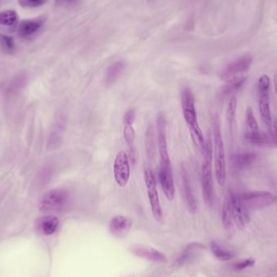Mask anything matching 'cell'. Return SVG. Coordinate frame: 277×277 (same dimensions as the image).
<instances>
[{"mask_svg": "<svg viewBox=\"0 0 277 277\" xmlns=\"http://www.w3.org/2000/svg\"><path fill=\"white\" fill-rule=\"evenodd\" d=\"M156 132H157V144L159 153L161 157V167H171L170 154L168 150L167 132H166V118L162 113L156 116Z\"/></svg>", "mask_w": 277, "mask_h": 277, "instance_id": "obj_8", "label": "cell"}, {"mask_svg": "<svg viewBox=\"0 0 277 277\" xmlns=\"http://www.w3.org/2000/svg\"><path fill=\"white\" fill-rule=\"evenodd\" d=\"M230 196L231 207L233 212V222L237 224L239 228H242L248 221V213L247 210L245 209L241 203L238 195L229 192Z\"/></svg>", "mask_w": 277, "mask_h": 277, "instance_id": "obj_15", "label": "cell"}, {"mask_svg": "<svg viewBox=\"0 0 277 277\" xmlns=\"http://www.w3.org/2000/svg\"><path fill=\"white\" fill-rule=\"evenodd\" d=\"M58 224L59 222L57 217L54 216H47L37 219L36 226L40 233H43L45 235H51L58 229Z\"/></svg>", "mask_w": 277, "mask_h": 277, "instance_id": "obj_17", "label": "cell"}, {"mask_svg": "<svg viewBox=\"0 0 277 277\" xmlns=\"http://www.w3.org/2000/svg\"><path fill=\"white\" fill-rule=\"evenodd\" d=\"M114 179L121 187L126 186L130 179V159L124 151L117 154L114 163Z\"/></svg>", "mask_w": 277, "mask_h": 277, "instance_id": "obj_9", "label": "cell"}, {"mask_svg": "<svg viewBox=\"0 0 277 277\" xmlns=\"http://www.w3.org/2000/svg\"><path fill=\"white\" fill-rule=\"evenodd\" d=\"M17 21V12L13 10H7V11L0 12V25H14Z\"/></svg>", "mask_w": 277, "mask_h": 277, "instance_id": "obj_27", "label": "cell"}, {"mask_svg": "<svg viewBox=\"0 0 277 277\" xmlns=\"http://www.w3.org/2000/svg\"><path fill=\"white\" fill-rule=\"evenodd\" d=\"M132 227V222L128 217L116 216L110 222V232L112 235L118 238H124L128 234Z\"/></svg>", "mask_w": 277, "mask_h": 277, "instance_id": "obj_11", "label": "cell"}, {"mask_svg": "<svg viewBox=\"0 0 277 277\" xmlns=\"http://www.w3.org/2000/svg\"><path fill=\"white\" fill-rule=\"evenodd\" d=\"M222 222L226 229L232 228L233 224V212L231 207L230 196L229 193L226 196L222 208Z\"/></svg>", "mask_w": 277, "mask_h": 277, "instance_id": "obj_21", "label": "cell"}, {"mask_svg": "<svg viewBox=\"0 0 277 277\" xmlns=\"http://www.w3.org/2000/svg\"><path fill=\"white\" fill-rule=\"evenodd\" d=\"M124 137L126 145L128 146L129 151H130V158L129 159H130L133 164H135L136 161V152H135V132L133 125H124Z\"/></svg>", "mask_w": 277, "mask_h": 277, "instance_id": "obj_19", "label": "cell"}, {"mask_svg": "<svg viewBox=\"0 0 277 277\" xmlns=\"http://www.w3.org/2000/svg\"><path fill=\"white\" fill-rule=\"evenodd\" d=\"M238 197L243 207L247 211L268 207L277 201V197L273 193L264 191H247L239 194Z\"/></svg>", "mask_w": 277, "mask_h": 277, "instance_id": "obj_5", "label": "cell"}, {"mask_svg": "<svg viewBox=\"0 0 277 277\" xmlns=\"http://www.w3.org/2000/svg\"><path fill=\"white\" fill-rule=\"evenodd\" d=\"M259 96V109L263 124L269 130H273V121L269 104V91H257Z\"/></svg>", "mask_w": 277, "mask_h": 277, "instance_id": "obj_14", "label": "cell"}, {"mask_svg": "<svg viewBox=\"0 0 277 277\" xmlns=\"http://www.w3.org/2000/svg\"><path fill=\"white\" fill-rule=\"evenodd\" d=\"M181 175H182V188H183L186 206L191 213H196L198 209V206L191 185V181L190 179V175L184 166H182Z\"/></svg>", "mask_w": 277, "mask_h": 277, "instance_id": "obj_10", "label": "cell"}, {"mask_svg": "<svg viewBox=\"0 0 277 277\" xmlns=\"http://www.w3.org/2000/svg\"><path fill=\"white\" fill-rule=\"evenodd\" d=\"M273 82H274V88H275L276 94H277V72L274 74Z\"/></svg>", "mask_w": 277, "mask_h": 277, "instance_id": "obj_35", "label": "cell"}, {"mask_svg": "<svg viewBox=\"0 0 277 277\" xmlns=\"http://www.w3.org/2000/svg\"><path fill=\"white\" fill-rule=\"evenodd\" d=\"M0 44L6 52H13L15 49L13 37L0 34Z\"/></svg>", "mask_w": 277, "mask_h": 277, "instance_id": "obj_29", "label": "cell"}, {"mask_svg": "<svg viewBox=\"0 0 277 277\" xmlns=\"http://www.w3.org/2000/svg\"><path fill=\"white\" fill-rule=\"evenodd\" d=\"M253 62V58L250 54H244L237 58L224 68L220 73V78L223 81H231L240 77L245 76V74L249 70Z\"/></svg>", "mask_w": 277, "mask_h": 277, "instance_id": "obj_6", "label": "cell"}, {"mask_svg": "<svg viewBox=\"0 0 277 277\" xmlns=\"http://www.w3.org/2000/svg\"><path fill=\"white\" fill-rule=\"evenodd\" d=\"M203 163L201 169V186L203 191L204 202L207 206L211 207L214 200V189H213V177H212V157L213 147L212 140L208 136L206 140L204 152H203Z\"/></svg>", "mask_w": 277, "mask_h": 277, "instance_id": "obj_2", "label": "cell"}, {"mask_svg": "<svg viewBox=\"0 0 277 277\" xmlns=\"http://www.w3.org/2000/svg\"><path fill=\"white\" fill-rule=\"evenodd\" d=\"M42 2L43 0H20V3L23 7H36L42 3Z\"/></svg>", "mask_w": 277, "mask_h": 277, "instance_id": "obj_32", "label": "cell"}, {"mask_svg": "<svg viewBox=\"0 0 277 277\" xmlns=\"http://www.w3.org/2000/svg\"><path fill=\"white\" fill-rule=\"evenodd\" d=\"M272 131H273V138H274V144L276 146H277V119L273 121Z\"/></svg>", "mask_w": 277, "mask_h": 277, "instance_id": "obj_33", "label": "cell"}, {"mask_svg": "<svg viewBox=\"0 0 277 277\" xmlns=\"http://www.w3.org/2000/svg\"><path fill=\"white\" fill-rule=\"evenodd\" d=\"M76 0H57V2L58 4L60 5H66V4H72V3H74Z\"/></svg>", "mask_w": 277, "mask_h": 277, "instance_id": "obj_34", "label": "cell"}, {"mask_svg": "<svg viewBox=\"0 0 277 277\" xmlns=\"http://www.w3.org/2000/svg\"><path fill=\"white\" fill-rule=\"evenodd\" d=\"M69 201L68 192L63 189H52L40 199L39 209L44 213L60 212L65 208Z\"/></svg>", "mask_w": 277, "mask_h": 277, "instance_id": "obj_4", "label": "cell"}, {"mask_svg": "<svg viewBox=\"0 0 277 277\" xmlns=\"http://www.w3.org/2000/svg\"><path fill=\"white\" fill-rule=\"evenodd\" d=\"M256 158V153L252 151H246L234 155L232 157V163L235 170H242L252 166Z\"/></svg>", "mask_w": 277, "mask_h": 277, "instance_id": "obj_18", "label": "cell"}, {"mask_svg": "<svg viewBox=\"0 0 277 277\" xmlns=\"http://www.w3.org/2000/svg\"><path fill=\"white\" fill-rule=\"evenodd\" d=\"M182 114L191 133V139L196 147L203 154L206 140L201 130L197 117L195 97L191 89L185 88L181 93Z\"/></svg>", "mask_w": 277, "mask_h": 277, "instance_id": "obj_1", "label": "cell"}, {"mask_svg": "<svg viewBox=\"0 0 277 277\" xmlns=\"http://www.w3.org/2000/svg\"><path fill=\"white\" fill-rule=\"evenodd\" d=\"M244 137L246 140L251 143L252 145H258V146L275 145L272 130H269L268 132H264L260 130L256 132L247 131L245 133Z\"/></svg>", "mask_w": 277, "mask_h": 277, "instance_id": "obj_16", "label": "cell"}, {"mask_svg": "<svg viewBox=\"0 0 277 277\" xmlns=\"http://www.w3.org/2000/svg\"><path fill=\"white\" fill-rule=\"evenodd\" d=\"M213 155H214L215 175L218 184L225 186L226 182V151L218 118L213 120Z\"/></svg>", "mask_w": 277, "mask_h": 277, "instance_id": "obj_3", "label": "cell"}, {"mask_svg": "<svg viewBox=\"0 0 277 277\" xmlns=\"http://www.w3.org/2000/svg\"><path fill=\"white\" fill-rule=\"evenodd\" d=\"M246 80H247V76H245L240 77L238 79L227 82L226 85H224L223 88L221 90V96L223 98H226L232 93L238 91L239 89H242V87L243 86Z\"/></svg>", "mask_w": 277, "mask_h": 277, "instance_id": "obj_23", "label": "cell"}, {"mask_svg": "<svg viewBox=\"0 0 277 277\" xmlns=\"http://www.w3.org/2000/svg\"><path fill=\"white\" fill-rule=\"evenodd\" d=\"M211 250H212V253L215 256L217 257V259H220V260H229L233 257V252L224 248L216 242H212L211 243Z\"/></svg>", "mask_w": 277, "mask_h": 277, "instance_id": "obj_25", "label": "cell"}, {"mask_svg": "<svg viewBox=\"0 0 277 277\" xmlns=\"http://www.w3.org/2000/svg\"><path fill=\"white\" fill-rule=\"evenodd\" d=\"M42 26L41 21H25L21 24L19 32L24 37H30L33 35Z\"/></svg>", "mask_w": 277, "mask_h": 277, "instance_id": "obj_22", "label": "cell"}, {"mask_svg": "<svg viewBox=\"0 0 277 277\" xmlns=\"http://www.w3.org/2000/svg\"><path fill=\"white\" fill-rule=\"evenodd\" d=\"M246 120H247V125L249 128V131H252V132L259 131V124H258V122L255 119L253 110L251 106H248L246 110Z\"/></svg>", "mask_w": 277, "mask_h": 277, "instance_id": "obj_28", "label": "cell"}, {"mask_svg": "<svg viewBox=\"0 0 277 277\" xmlns=\"http://www.w3.org/2000/svg\"><path fill=\"white\" fill-rule=\"evenodd\" d=\"M159 180L161 188L168 201H173L175 196V186L173 177L172 168L161 167L159 170Z\"/></svg>", "mask_w": 277, "mask_h": 277, "instance_id": "obj_13", "label": "cell"}, {"mask_svg": "<svg viewBox=\"0 0 277 277\" xmlns=\"http://www.w3.org/2000/svg\"><path fill=\"white\" fill-rule=\"evenodd\" d=\"M254 263H255V261L254 259H246V260L236 263L235 265H234V269L235 270H242V269H245V268H249V267L254 265Z\"/></svg>", "mask_w": 277, "mask_h": 277, "instance_id": "obj_31", "label": "cell"}, {"mask_svg": "<svg viewBox=\"0 0 277 277\" xmlns=\"http://www.w3.org/2000/svg\"><path fill=\"white\" fill-rule=\"evenodd\" d=\"M136 118V112L134 109H130L125 113L124 116V125H133Z\"/></svg>", "mask_w": 277, "mask_h": 277, "instance_id": "obj_30", "label": "cell"}, {"mask_svg": "<svg viewBox=\"0 0 277 277\" xmlns=\"http://www.w3.org/2000/svg\"><path fill=\"white\" fill-rule=\"evenodd\" d=\"M130 251L136 256L151 261V262L164 263L166 261V254L151 247L137 245V246L130 247Z\"/></svg>", "mask_w": 277, "mask_h": 277, "instance_id": "obj_12", "label": "cell"}, {"mask_svg": "<svg viewBox=\"0 0 277 277\" xmlns=\"http://www.w3.org/2000/svg\"><path fill=\"white\" fill-rule=\"evenodd\" d=\"M124 69H125V64L123 62H116L114 64H112L110 68H108L105 74V84L107 86L114 84V82L116 81L121 76Z\"/></svg>", "mask_w": 277, "mask_h": 277, "instance_id": "obj_20", "label": "cell"}, {"mask_svg": "<svg viewBox=\"0 0 277 277\" xmlns=\"http://www.w3.org/2000/svg\"><path fill=\"white\" fill-rule=\"evenodd\" d=\"M155 135H154L153 126H149L146 130L145 135V148L147 151L149 159H153L156 155V145H155Z\"/></svg>", "mask_w": 277, "mask_h": 277, "instance_id": "obj_24", "label": "cell"}, {"mask_svg": "<svg viewBox=\"0 0 277 277\" xmlns=\"http://www.w3.org/2000/svg\"><path fill=\"white\" fill-rule=\"evenodd\" d=\"M237 104H238L237 98H236L235 96H232L229 101H228L227 109H226V119H227V122H228L230 131H232L233 122H234V119H235Z\"/></svg>", "mask_w": 277, "mask_h": 277, "instance_id": "obj_26", "label": "cell"}, {"mask_svg": "<svg viewBox=\"0 0 277 277\" xmlns=\"http://www.w3.org/2000/svg\"><path fill=\"white\" fill-rule=\"evenodd\" d=\"M145 181L147 188L148 198L151 206V212L156 222L162 221V208H161L158 192L156 188V178L150 169L145 170Z\"/></svg>", "mask_w": 277, "mask_h": 277, "instance_id": "obj_7", "label": "cell"}]
</instances>
